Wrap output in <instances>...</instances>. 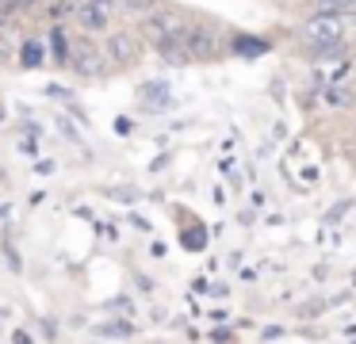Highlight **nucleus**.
Segmentation results:
<instances>
[{
    "label": "nucleus",
    "instance_id": "15",
    "mask_svg": "<svg viewBox=\"0 0 356 344\" xmlns=\"http://www.w3.org/2000/svg\"><path fill=\"white\" fill-rule=\"evenodd\" d=\"M4 15H8V4H4V0H0V23H4Z\"/></svg>",
    "mask_w": 356,
    "mask_h": 344
},
{
    "label": "nucleus",
    "instance_id": "8",
    "mask_svg": "<svg viewBox=\"0 0 356 344\" xmlns=\"http://www.w3.org/2000/svg\"><path fill=\"white\" fill-rule=\"evenodd\" d=\"M70 50H73V46H70V35H65L62 27H54V31H50V54H54L58 65H62V61H70Z\"/></svg>",
    "mask_w": 356,
    "mask_h": 344
},
{
    "label": "nucleus",
    "instance_id": "10",
    "mask_svg": "<svg viewBox=\"0 0 356 344\" xmlns=\"http://www.w3.org/2000/svg\"><path fill=\"white\" fill-rule=\"evenodd\" d=\"M19 61H24L27 69H35V65H42V42H24V50H19Z\"/></svg>",
    "mask_w": 356,
    "mask_h": 344
},
{
    "label": "nucleus",
    "instance_id": "2",
    "mask_svg": "<svg viewBox=\"0 0 356 344\" xmlns=\"http://www.w3.org/2000/svg\"><path fill=\"white\" fill-rule=\"evenodd\" d=\"M70 65L77 69L81 76H100L104 69H108V54H104L96 42L81 38V42H73V50H70Z\"/></svg>",
    "mask_w": 356,
    "mask_h": 344
},
{
    "label": "nucleus",
    "instance_id": "16",
    "mask_svg": "<svg viewBox=\"0 0 356 344\" xmlns=\"http://www.w3.org/2000/svg\"><path fill=\"white\" fill-rule=\"evenodd\" d=\"M0 218H8V211H4V206H0Z\"/></svg>",
    "mask_w": 356,
    "mask_h": 344
},
{
    "label": "nucleus",
    "instance_id": "11",
    "mask_svg": "<svg viewBox=\"0 0 356 344\" xmlns=\"http://www.w3.org/2000/svg\"><path fill=\"white\" fill-rule=\"evenodd\" d=\"M100 333L104 336H131V325H127V321H115V325H104Z\"/></svg>",
    "mask_w": 356,
    "mask_h": 344
},
{
    "label": "nucleus",
    "instance_id": "4",
    "mask_svg": "<svg viewBox=\"0 0 356 344\" xmlns=\"http://www.w3.org/2000/svg\"><path fill=\"white\" fill-rule=\"evenodd\" d=\"M104 54H108V65H131V61H138L142 46L134 35L115 31V35H108V42H104Z\"/></svg>",
    "mask_w": 356,
    "mask_h": 344
},
{
    "label": "nucleus",
    "instance_id": "14",
    "mask_svg": "<svg viewBox=\"0 0 356 344\" xmlns=\"http://www.w3.org/2000/svg\"><path fill=\"white\" fill-rule=\"evenodd\" d=\"M322 4H325V8H353L356 0H322Z\"/></svg>",
    "mask_w": 356,
    "mask_h": 344
},
{
    "label": "nucleus",
    "instance_id": "6",
    "mask_svg": "<svg viewBox=\"0 0 356 344\" xmlns=\"http://www.w3.org/2000/svg\"><path fill=\"white\" fill-rule=\"evenodd\" d=\"M77 19H81V27H85V31H104V27H108V19H111V12L92 8V4H81L77 8Z\"/></svg>",
    "mask_w": 356,
    "mask_h": 344
},
{
    "label": "nucleus",
    "instance_id": "18",
    "mask_svg": "<svg viewBox=\"0 0 356 344\" xmlns=\"http://www.w3.org/2000/svg\"><path fill=\"white\" fill-rule=\"evenodd\" d=\"M353 35H356V19H353Z\"/></svg>",
    "mask_w": 356,
    "mask_h": 344
},
{
    "label": "nucleus",
    "instance_id": "9",
    "mask_svg": "<svg viewBox=\"0 0 356 344\" xmlns=\"http://www.w3.org/2000/svg\"><path fill=\"white\" fill-rule=\"evenodd\" d=\"M157 4H161V0H115V8L127 15H146V12H154Z\"/></svg>",
    "mask_w": 356,
    "mask_h": 344
},
{
    "label": "nucleus",
    "instance_id": "5",
    "mask_svg": "<svg viewBox=\"0 0 356 344\" xmlns=\"http://www.w3.org/2000/svg\"><path fill=\"white\" fill-rule=\"evenodd\" d=\"M184 46H188V54H192V61H211L218 54V42H215V35H211L207 27H188L184 31Z\"/></svg>",
    "mask_w": 356,
    "mask_h": 344
},
{
    "label": "nucleus",
    "instance_id": "17",
    "mask_svg": "<svg viewBox=\"0 0 356 344\" xmlns=\"http://www.w3.org/2000/svg\"><path fill=\"white\" fill-rule=\"evenodd\" d=\"M0 119H4V104H0Z\"/></svg>",
    "mask_w": 356,
    "mask_h": 344
},
{
    "label": "nucleus",
    "instance_id": "7",
    "mask_svg": "<svg viewBox=\"0 0 356 344\" xmlns=\"http://www.w3.org/2000/svg\"><path fill=\"white\" fill-rule=\"evenodd\" d=\"M138 96L146 99V107H157V111H165V107L172 104V96H169V88H165V84H142Z\"/></svg>",
    "mask_w": 356,
    "mask_h": 344
},
{
    "label": "nucleus",
    "instance_id": "13",
    "mask_svg": "<svg viewBox=\"0 0 356 344\" xmlns=\"http://www.w3.org/2000/svg\"><path fill=\"white\" fill-rule=\"evenodd\" d=\"M4 4H8V12H19V8H31L35 0H4Z\"/></svg>",
    "mask_w": 356,
    "mask_h": 344
},
{
    "label": "nucleus",
    "instance_id": "1",
    "mask_svg": "<svg viewBox=\"0 0 356 344\" xmlns=\"http://www.w3.org/2000/svg\"><path fill=\"white\" fill-rule=\"evenodd\" d=\"M192 27V23L184 19L180 12H172V8H165V12H146L142 15V38H149V42H165V38H184V31Z\"/></svg>",
    "mask_w": 356,
    "mask_h": 344
},
{
    "label": "nucleus",
    "instance_id": "12",
    "mask_svg": "<svg viewBox=\"0 0 356 344\" xmlns=\"http://www.w3.org/2000/svg\"><path fill=\"white\" fill-rule=\"evenodd\" d=\"M85 4H92V8H104V12H111V15H115V0H85Z\"/></svg>",
    "mask_w": 356,
    "mask_h": 344
},
{
    "label": "nucleus",
    "instance_id": "3",
    "mask_svg": "<svg viewBox=\"0 0 356 344\" xmlns=\"http://www.w3.org/2000/svg\"><path fill=\"white\" fill-rule=\"evenodd\" d=\"M302 35L310 42H341L345 38V19L337 12H314L307 19V27H302Z\"/></svg>",
    "mask_w": 356,
    "mask_h": 344
}]
</instances>
